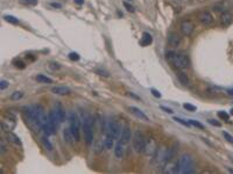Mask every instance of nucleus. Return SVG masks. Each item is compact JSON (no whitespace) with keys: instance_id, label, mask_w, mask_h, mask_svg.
Here are the masks:
<instances>
[{"instance_id":"f257e3e1","label":"nucleus","mask_w":233,"mask_h":174,"mask_svg":"<svg viewBox=\"0 0 233 174\" xmlns=\"http://www.w3.org/2000/svg\"><path fill=\"white\" fill-rule=\"evenodd\" d=\"M83 132L86 144L91 145L93 143V117L89 114H85L83 118Z\"/></svg>"},{"instance_id":"f03ea898","label":"nucleus","mask_w":233,"mask_h":174,"mask_svg":"<svg viewBox=\"0 0 233 174\" xmlns=\"http://www.w3.org/2000/svg\"><path fill=\"white\" fill-rule=\"evenodd\" d=\"M69 129H70L75 141L78 142L81 138V121H79L77 114H75L74 111H71L69 115Z\"/></svg>"},{"instance_id":"7ed1b4c3","label":"nucleus","mask_w":233,"mask_h":174,"mask_svg":"<svg viewBox=\"0 0 233 174\" xmlns=\"http://www.w3.org/2000/svg\"><path fill=\"white\" fill-rule=\"evenodd\" d=\"M178 165H180V173L185 174L194 172V160L190 155H182L178 160Z\"/></svg>"},{"instance_id":"20e7f679","label":"nucleus","mask_w":233,"mask_h":174,"mask_svg":"<svg viewBox=\"0 0 233 174\" xmlns=\"http://www.w3.org/2000/svg\"><path fill=\"white\" fill-rule=\"evenodd\" d=\"M170 63L177 68V69H181V70H184V69H188L190 66V61L189 58L185 56V55H178V54H175V56L171 58Z\"/></svg>"},{"instance_id":"39448f33","label":"nucleus","mask_w":233,"mask_h":174,"mask_svg":"<svg viewBox=\"0 0 233 174\" xmlns=\"http://www.w3.org/2000/svg\"><path fill=\"white\" fill-rule=\"evenodd\" d=\"M159 146H157V143L154 138H149L147 142H146V145H145V149H143V152L147 157L149 158H153L157 151Z\"/></svg>"},{"instance_id":"423d86ee","label":"nucleus","mask_w":233,"mask_h":174,"mask_svg":"<svg viewBox=\"0 0 233 174\" xmlns=\"http://www.w3.org/2000/svg\"><path fill=\"white\" fill-rule=\"evenodd\" d=\"M145 145H146L145 137L142 136L141 132L136 131L135 135H134V138H133V148H134V150L136 152H143Z\"/></svg>"},{"instance_id":"0eeeda50","label":"nucleus","mask_w":233,"mask_h":174,"mask_svg":"<svg viewBox=\"0 0 233 174\" xmlns=\"http://www.w3.org/2000/svg\"><path fill=\"white\" fill-rule=\"evenodd\" d=\"M120 131H121L120 124L116 121H111L106 128V136H110L113 139H116L120 135Z\"/></svg>"},{"instance_id":"6e6552de","label":"nucleus","mask_w":233,"mask_h":174,"mask_svg":"<svg viewBox=\"0 0 233 174\" xmlns=\"http://www.w3.org/2000/svg\"><path fill=\"white\" fill-rule=\"evenodd\" d=\"M198 20H199V22H201L202 24H204V26H209V24L212 23V21H213V16L211 15L210 12H208V10H203V12H201V13L198 14Z\"/></svg>"},{"instance_id":"1a4fd4ad","label":"nucleus","mask_w":233,"mask_h":174,"mask_svg":"<svg viewBox=\"0 0 233 174\" xmlns=\"http://www.w3.org/2000/svg\"><path fill=\"white\" fill-rule=\"evenodd\" d=\"M180 28H181V31H182L183 35L189 36V35H191L192 31H194V23H192L190 20H184V21H182Z\"/></svg>"},{"instance_id":"9d476101","label":"nucleus","mask_w":233,"mask_h":174,"mask_svg":"<svg viewBox=\"0 0 233 174\" xmlns=\"http://www.w3.org/2000/svg\"><path fill=\"white\" fill-rule=\"evenodd\" d=\"M132 137V131L128 124H125L124 128L121 129V135H120V142H122L124 144H127L131 141Z\"/></svg>"},{"instance_id":"9b49d317","label":"nucleus","mask_w":233,"mask_h":174,"mask_svg":"<svg viewBox=\"0 0 233 174\" xmlns=\"http://www.w3.org/2000/svg\"><path fill=\"white\" fill-rule=\"evenodd\" d=\"M164 173H169V174H176L180 173V165L177 161H168L164 170H163Z\"/></svg>"},{"instance_id":"f8f14e48","label":"nucleus","mask_w":233,"mask_h":174,"mask_svg":"<svg viewBox=\"0 0 233 174\" xmlns=\"http://www.w3.org/2000/svg\"><path fill=\"white\" fill-rule=\"evenodd\" d=\"M129 111H131L134 116H136L138 118H140V120H142V121H145V122H148V121H149L148 116L145 115L143 111H142L141 109H139V108H136V107H134V106H131V107H129Z\"/></svg>"},{"instance_id":"ddd939ff","label":"nucleus","mask_w":233,"mask_h":174,"mask_svg":"<svg viewBox=\"0 0 233 174\" xmlns=\"http://www.w3.org/2000/svg\"><path fill=\"white\" fill-rule=\"evenodd\" d=\"M1 125H2V129H4L6 132H8V131H12V130L15 128L16 123H15L14 118H11V117H9V118H4Z\"/></svg>"},{"instance_id":"4468645a","label":"nucleus","mask_w":233,"mask_h":174,"mask_svg":"<svg viewBox=\"0 0 233 174\" xmlns=\"http://www.w3.org/2000/svg\"><path fill=\"white\" fill-rule=\"evenodd\" d=\"M6 139H7V142H9V143H12V144H14V145H16V146H21V145H22L21 139H20L15 134H13L12 131L6 132Z\"/></svg>"},{"instance_id":"2eb2a0df","label":"nucleus","mask_w":233,"mask_h":174,"mask_svg":"<svg viewBox=\"0 0 233 174\" xmlns=\"http://www.w3.org/2000/svg\"><path fill=\"white\" fill-rule=\"evenodd\" d=\"M114 155L116 158H122L125 155V144L122 142H118L114 146Z\"/></svg>"},{"instance_id":"dca6fc26","label":"nucleus","mask_w":233,"mask_h":174,"mask_svg":"<svg viewBox=\"0 0 233 174\" xmlns=\"http://www.w3.org/2000/svg\"><path fill=\"white\" fill-rule=\"evenodd\" d=\"M51 92L57 95H67V94H70V88L65 86H56L51 88Z\"/></svg>"},{"instance_id":"f3484780","label":"nucleus","mask_w":233,"mask_h":174,"mask_svg":"<svg viewBox=\"0 0 233 174\" xmlns=\"http://www.w3.org/2000/svg\"><path fill=\"white\" fill-rule=\"evenodd\" d=\"M54 113H55V115L58 117V120L61 121V123L64 121V110H63V108H62V106L60 104V103H56L55 104V107H54V110H53Z\"/></svg>"},{"instance_id":"a211bd4d","label":"nucleus","mask_w":233,"mask_h":174,"mask_svg":"<svg viewBox=\"0 0 233 174\" xmlns=\"http://www.w3.org/2000/svg\"><path fill=\"white\" fill-rule=\"evenodd\" d=\"M152 42H153L152 35H150L149 33H143V34H142V37H141V40H140V44H141L142 47H147V45L152 44Z\"/></svg>"},{"instance_id":"6ab92c4d","label":"nucleus","mask_w":233,"mask_h":174,"mask_svg":"<svg viewBox=\"0 0 233 174\" xmlns=\"http://www.w3.org/2000/svg\"><path fill=\"white\" fill-rule=\"evenodd\" d=\"M168 43H169V45H171V47H178L180 45V43H181V37L178 36V35H176V34H171V35H169V37H168Z\"/></svg>"},{"instance_id":"aec40b11","label":"nucleus","mask_w":233,"mask_h":174,"mask_svg":"<svg viewBox=\"0 0 233 174\" xmlns=\"http://www.w3.org/2000/svg\"><path fill=\"white\" fill-rule=\"evenodd\" d=\"M232 15L229 13V12H224L223 14H222V16H220V21H222V23L224 24V26H229L231 22H232Z\"/></svg>"},{"instance_id":"412c9836","label":"nucleus","mask_w":233,"mask_h":174,"mask_svg":"<svg viewBox=\"0 0 233 174\" xmlns=\"http://www.w3.org/2000/svg\"><path fill=\"white\" fill-rule=\"evenodd\" d=\"M177 78H178V80H180V83L182 85H184V86H189L190 85V80H189V78H188V76L185 73L178 72L177 73Z\"/></svg>"},{"instance_id":"4be33fe9","label":"nucleus","mask_w":233,"mask_h":174,"mask_svg":"<svg viewBox=\"0 0 233 174\" xmlns=\"http://www.w3.org/2000/svg\"><path fill=\"white\" fill-rule=\"evenodd\" d=\"M63 136H64V141L68 142V143H70V144L75 141V138H74V136H72V134H71V131H70L69 128H65V129H64Z\"/></svg>"},{"instance_id":"5701e85b","label":"nucleus","mask_w":233,"mask_h":174,"mask_svg":"<svg viewBox=\"0 0 233 174\" xmlns=\"http://www.w3.org/2000/svg\"><path fill=\"white\" fill-rule=\"evenodd\" d=\"M36 80L39 83H43V84H51L53 83V79L47 77V76H43V74H39L36 76Z\"/></svg>"},{"instance_id":"b1692460","label":"nucleus","mask_w":233,"mask_h":174,"mask_svg":"<svg viewBox=\"0 0 233 174\" xmlns=\"http://www.w3.org/2000/svg\"><path fill=\"white\" fill-rule=\"evenodd\" d=\"M104 145H105L106 149H112L113 145H114V139L112 137H110V136H106V138L104 141Z\"/></svg>"},{"instance_id":"393cba45","label":"nucleus","mask_w":233,"mask_h":174,"mask_svg":"<svg viewBox=\"0 0 233 174\" xmlns=\"http://www.w3.org/2000/svg\"><path fill=\"white\" fill-rule=\"evenodd\" d=\"M4 19H5L7 22H11V23H13V24H18V23H19V20H18L15 16H13V15H5Z\"/></svg>"},{"instance_id":"a878e982","label":"nucleus","mask_w":233,"mask_h":174,"mask_svg":"<svg viewBox=\"0 0 233 174\" xmlns=\"http://www.w3.org/2000/svg\"><path fill=\"white\" fill-rule=\"evenodd\" d=\"M189 123H190V125H194V127H196L198 129H204V125L202 123H199L198 121H196V120H190Z\"/></svg>"},{"instance_id":"bb28decb","label":"nucleus","mask_w":233,"mask_h":174,"mask_svg":"<svg viewBox=\"0 0 233 174\" xmlns=\"http://www.w3.org/2000/svg\"><path fill=\"white\" fill-rule=\"evenodd\" d=\"M79 58H81V56H79L77 52H70V54H69V59H70V61L77 62V61H79Z\"/></svg>"},{"instance_id":"cd10ccee","label":"nucleus","mask_w":233,"mask_h":174,"mask_svg":"<svg viewBox=\"0 0 233 174\" xmlns=\"http://www.w3.org/2000/svg\"><path fill=\"white\" fill-rule=\"evenodd\" d=\"M23 96V93L22 92H14L12 95H11V99L12 100H19V99H21Z\"/></svg>"},{"instance_id":"c85d7f7f","label":"nucleus","mask_w":233,"mask_h":174,"mask_svg":"<svg viewBox=\"0 0 233 174\" xmlns=\"http://www.w3.org/2000/svg\"><path fill=\"white\" fill-rule=\"evenodd\" d=\"M174 121L181 123L182 125H184V127H187V128H190V123L187 122V121H184V120H182V118H180V117H174Z\"/></svg>"},{"instance_id":"c756f323","label":"nucleus","mask_w":233,"mask_h":174,"mask_svg":"<svg viewBox=\"0 0 233 174\" xmlns=\"http://www.w3.org/2000/svg\"><path fill=\"white\" fill-rule=\"evenodd\" d=\"M183 107H184V109H187L188 111H195V110L197 109L196 106H192V104H190V103H184Z\"/></svg>"},{"instance_id":"7c9ffc66","label":"nucleus","mask_w":233,"mask_h":174,"mask_svg":"<svg viewBox=\"0 0 233 174\" xmlns=\"http://www.w3.org/2000/svg\"><path fill=\"white\" fill-rule=\"evenodd\" d=\"M42 142H43L44 146H46L48 150H53V145L50 144V142L48 141V138H47V137H43V138H42Z\"/></svg>"},{"instance_id":"2f4dec72","label":"nucleus","mask_w":233,"mask_h":174,"mask_svg":"<svg viewBox=\"0 0 233 174\" xmlns=\"http://www.w3.org/2000/svg\"><path fill=\"white\" fill-rule=\"evenodd\" d=\"M223 136L225 137V139H226L229 143H232L233 144V136L232 135H230V134L226 132V131H223Z\"/></svg>"},{"instance_id":"473e14b6","label":"nucleus","mask_w":233,"mask_h":174,"mask_svg":"<svg viewBox=\"0 0 233 174\" xmlns=\"http://www.w3.org/2000/svg\"><path fill=\"white\" fill-rule=\"evenodd\" d=\"M22 3H26V5H30V6H35L37 5V0H21Z\"/></svg>"},{"instance_id":"72a5a7b5","label":"nucleus","mask_w":233,"mask_h":174,"mask_svg":"<svg viewBox=\"0 0 233 174\" xmlns=\"http://www.w3.org/2000/svg\"><path fill=\"white\" fill-rule=\"evenodd\" d=\"M218 116H219L222 120L229 121V114H227V113H225V111H219V113H218Z\"/></svg>"},{"instance_id":"f704fd0d","label":"nucleus","mask_w":233,"mask_h":174,"mask_svg":"<svg viewBox=\"0 0 233 174\" xmlns=\"http://www.w3.org/2000/svg\"><path fill=\"white\" fill-rule=\"evenodd\" d=\"M14 65H15V68H18V69H25V68H26L25 63H22L21 61H18V62H14Z\"/></svg>"},{"instance_id":"c9c22d12","label":"nucleus","mask_w":233,"mask_h":174,"mask_svg":"<svg viewBox=\"0 0 233 174\" xmlns=\"http://www.w3.org/2000/svg\"><path fill=\"white\" fill-rule=\"evenodd\" d=\"M124 6L126 7V9H127L128 12H132V13L134 12V7H133L132 5H129L128 2H126V1H125V2H124Z\"/></svg>"},{"instance_id":"e433bc0d","label":"nucleus","mask_w":233,"mask_h":174,"mask_svg":"<svg viewBox=\"0 0 233 174\" xmlns=\"http://www.w3.org/2000/svg\"><path fill=\"white\" fill-rule=\"evenodd\" d=\"M175 54H176L175 51H168V52H167V55H166V56H167V59L170 62V61H171V58L175 56Z\"/></svg>"},{"instance_id":"4c0bfd02","label":"nucleus","mask_w":233,"mask_h":174,"mask_svg":"<svg viewBox=\"0 0 233 174\" xmlns=\"http://www.w3.org/2000/svg\"><path fill=\"white\" fill-rule=\"evenodd\" d=\"M150 92H152V94H153L155 97H161V93H160L159 90H156L155 88H152V89H150Z\"/></svg>"},{"instance_id":"58836bf2","label":"nucleus","mask_w":233,"mask_h":174,"mask_svg":"<svg viewBox=\"0 0 233 174\" xmlns=\"http://www.w3.org/2000/svg\"><path fill=\"white\" fill-rule=\"evenodd\" d=\"M6 152V146H5V142L4 141H1L0 142V153L2 155V153H5Z\"/></svg>"},{"instance_id":"ea45409f","label":"nucleus","mask_w":233,"mask_h":174,"mask_svg":"<svg viewBox=\"0 0 233 174\" xmlns=\"http://www.w3.org/2000/svg\"><path fill=\"white\" fill-rule=\"evenodd\" d=\"M8 85H9V84H8L6 80H1V81H0V89H5V88H7Z\"/></svg>"},{"instance_id":"a19ab883","label":"nucleus","mask_w":233,"mask_h":174,"mask_svg":"<svg viewBox=\"0 0 233 174\" xmlns=\"http://www.w3.org/2000/svg\"><path fill=\"white\" fill-rule=\"evenodd\" d=\"M97 73H99V76H104V77H109V72L104 71V70H96Z\"/></svg>"},{"instance_id":"79ce46f5","label":"nucleus","mask_w":233,"mask_h":174,"mask_svg":"<svg viewBox=\"0 0 233 174\" xmlns=\"http://www.w3.org/2000/svg\"><path fill=\"white\" fill-rule=\"evenodd\" d=\"M209 123L212 124V125H216V127H220V125H222L219 122H216L215 120H209Z\"/></svg>"},{"instance_id":"37998d69","label":"nucleus","mask_w":233,"mask_h":174,"mask_svg":"<svg viewBox=\"0 0 233 174\" xmlns=\"http://www.w3.org/2000/svg\"><path fill=\"white\" fill-rule=\"evenodd\" d=\"M50 5H51L54 8H61V7H62V5H61V3H58V2H51Z\"/></svg>"},{"instance_id":"c03bdc74","label":"nucleus","mask_w":233,"mask_h":174,"mask_svg":"<svg viewBox=\"0 0 233 174\" xmlns=\"http://www.w3.org/2000/svg\"><path fill=\"white\" fill-rule=\"evenodd\" d=\"M161 109H162V110H164L166 113H169V114H171V113H173V110H171L170 108H167V107H163V106L161 107Z\"/></svg>"},{"instance_id":"a18cd8bd","label":"nucleus","mask_w":233,"mask_h":174,"mask_svg":"<svg viewBox=\"0 0 233 174\" xmlns=\"http://www.w3.org/2000/svg\"><path fill=\"white\" fill-rule=\"evenodd\" d=\"M75 2L78 3V5H83V3H84V0H75Z\"/></svg>"},{"instance_id":"49530a36","label":"nucleus","mask_w":233,"mask_h":174,"mask_svg":"<svg viewBox=\"0 0 233 174\" xmlns=\"http://www.w3.org/2000/svg\"><path fill=\"white\" fill-rule=\"evenodd\" d=\"M230 172H231V173H233V170H230Z\"/></svg>"},{"instance_id":"de8ad7c7","label":"nucleus","mask_w":233,"mask_h":174,"mask_svg":"<svg viewBox=\"0 0 233 174\" xmlns=\"http://www.w3.org/2000/svg\"><path fill=\"white\" fill-rule=\"evenodd\" d=\"M231 114H232V115H233V109H232V110H231Z\"/></svg>"},{"instance_id":"09e8293b","label":"nucleus","mask_w":233,"mask_h":174,"mask_svg":"<svg viewBox=\"0 0 233 174\" xmlns=\"http://www.w3.org/2000/svg\"><path fill=\"white\" fill-rule=\"evenodd\" d=\"M129 1H131V0H129Z\"/></svg>"}]
</instances>
